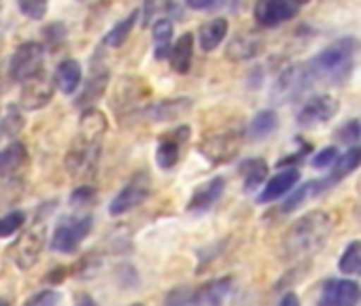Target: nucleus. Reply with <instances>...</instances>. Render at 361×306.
<instances>
[{"label":"nucleus","instance_id":"f257e3e1","mask_svg":"<svg viewBox=\"0 0 361 306\" xmlns=\"http://www.w3.org/2000/svg\"><path fill=\"white\" fill-rule=\"evenodd\" d=\"M106 128H109V121L100 109L90 106L83 111L77 136L71 142V147L66 151V158H64L66 173L73 179H85L87 175H92L96 171Z\"/></svg>","mask_w":361,"mask_h":306},{"label":"nucleus","instance_id":"f03ea898","mask_svg":"<svg viewBox=\"0 0 361 306\" xmlns=\"http://www.w3.org/2000/svg\"><path fill=\"white\" fill-rule=\"evenodd\" d=\"M359 51V41L353 37H344L321 49L312 60L304 64L306 77L312 83H327V85H340L348 79L355 58Z\"/></svg>","mask_w":361,"mask_h":306},{"label":"nucleus","instance_id":"7ed1b4c3","mask_svg":"<svg viewBox=\"0 0 361 306\" xmlns=\"http://www.w3.org/2000/svg\"><path fill=\"white\" fill-rule=\"evenodd\" d=\"M334 219L329 213L317 209L302 215L283 236V251L287 257H306L317 253L329 238Z\"/></svg>","mask_w":361,"mask_h":306},{"label":"nucleus","instance_id":"20e7f679","mask_svg":"<svg viewBox=\"0 0 361 306\" xmlns=\"http://www.w3.org/2000/svg\"><path fill=\"white\" fill-rule=\"evenodd\" d=\"M45 240H47V228L45 224H37L32 228H28L9 249V257L11 262L20 268V270H30L41 253H43V247H45Z\"/></svg>","mask_w":361,"mask_h":306},{"label":"nucleus","instance_id":"39448f33","mask_svg":"<svg viewBox=\"0 0 361 306\" xmlns=\"http://www.w3.org/2000/svg\"><path fill=\"white\" fill-rule=\"evenodd\" d=\"M43 64H45V49L41 43L37 41H28L22 43L9 64V73L11 79L18 83H26L35 77H39L43 73Z\"/></svg>","mask_w":361,"mask_h":306},{"label":"nucleus","instance_id":"423d86ee","mask_svg":"<svg viewBox=\"0 0 361 306\" xmlns=\"http://www.w3.org/2000/svg\"><path fill=\"white\" fill-rule=\"evenodd\" d=\"M240 145H243V136L238 130H224V132L204 136L200 140L198 149L209 162L228 164L230 160L236 158V153L240 151Z\"/></svg>","mask_w":361,"mask_h":306},{"label":"nucleus","instance_id":"0eeeda50","mask_svg":"<svg viewBox=\"0 0 361 306\" xmlns=\"http://www.w3.org/2000/svg\"><path fill=\"white\" fill-rule=\"evenodd\" d=\"M151 194V179L147 173H136L123 188L121 192L111 200L109 204V213L113 217H119V215H126L130 213L132 209L140 207Z\"/></svg>","mask_w":361,"mask_h":306},{"label":"nucleus","instance_id":"6e6552de","mask_svg":"<svg viewBox=\"0 0 361 306\" xmlns=\"http://www.w3.org/2000/svg\"><path fill=\"white\" fill-rule=\"evenodd\" d=\"M90 232H92V217H77L64 221L54 232L51 249L58 253H75Z\"/></svg>","mask_w":361,"mask_h":306},{"label":"nucleus","instance_id":"1a4fd4ad","mask_svg":"<svg viewBox=\"0 0 361 306\" xmlns=\"http://www.w3.org/2000/svg\"><path fill=\"white\" fill-rule=\"evenodd\" d=\"M361 300V287L350 279H331L323 285L317 306H357Z\"/></svg>","mask_w":361,"mask_h":306},{"label":"nucleus","instance_id":"9d476101","mask_svg":"<svg viewBox=\"0 0 361 306\" xmlns=\"http://www.w3.org/2000/svg\"><path fill=\"white\" fill-rule=\"evenodd\" d=\"M338 100L327 96V94H319L314 98H310L298 113V123L302 128H314L321 123H327L329 119H334V115L338 113Z\"/></svg>","mask_w":361,"mask_h":306},{"label":"nucleus","instance_id":"9b49d317","mask_svg":"<svg viewBox=\"0 0 361 306\" xmlns=\"http://www.w3.org/2000/svg\"><path fill=\"white\" fill-rule=\"evenodd\" d=\"M253 18L262 28H276L295 18V7L289 0H257Z\"/></svg>","mask_w":361,"mask_h":306},{"label":"nucleus","instance_id":"f8f14e48","mask_svg":"<svg viewBox=\"0 0 361 306\" xmlns=\"http://www.w3.org/2000/svg\"><path fill=\"white\" fill-rule=\"evenodd\" d=\"M190 136V128L188 126H180L170 134H164L157 142L155 149V162L161 171H170L176 166L178 158H180V147L188 140Z\"/></svg>","mask_w":361,"mask_h":306},{"label":"nucleus","instance_id":"ddd939ff","mask_svg":"<svg viewBox=\"0 0 361 306\" xmlns=\"http://www.w3.org/2000/svg\"><path fill=\"white\" fill-rule=\"evenodd\" d=\"M54 83L41 73L39 77L30 79L24 83L22 87V96H20V104L28 111H39L43 106H47L54 98Z\"/></svg>","mask_w":361,"mask_h":306},{"label":"nucleus","instance_id":"4468645a","mask_svg":"<svg viewBox=\"0 0 361 306\" xmlns=\"http://www.w3.org/2000/svg\"><path fill=\"white\" fill-rule=\"evenodd\" d=\"M232 287H234L232 276L209 281L207 285H202L200 289L190 293V302L194 306H221L228 300V295L232 293Z\"/></svg>","mask_w":361,"mask_h":306},{"label":"nucleus","instance_id":"2eb2a0df","mask_svg":"<svg viewBox=\"0 0 361 306\" xmlns=\"http://www.w3.org/2000/svg\"><path fill=\"white\" fill-rule=\"evenodd\" d=\"M28 166V149L24 142H11L0 151V179H16Z\"/></svg>","mask_w":361,"mask_h":306},{"label":"nucleus","instance_id":"dca6fc26","mask_svg":"<svg viewBox=\"0 0 361 306\" xmlns=\"http://www.w3.org/2000/svg\"><path fill=\"white\" fill-rule=\"evenodd\" d=\"M298 181H300V171H298L295 166L283 169L281 173H276V175L266 183V188H264L262 194L257 196V202H259V204H268V202L279 200L281 196H285L287 192H291V190L295 188Z\"/></svg>","mask_w":361,"mask_h":306},{"label":"nucleus","instance_id":"f3484780","mask_svg":"<svg viewBox=\"0 0 361 306\" xmlns=\"http://www.w3.org/2000/svg\"><path fill=\"white\" fill-rule=\"evenodd\" d=\"M194 102L190 98H176V100H161V102H155L151 106H147L142 111V117L149 119V121H172V119H178L183 117L192 111Z\"/></svg>","mask_w":361,"mask_h":306},{"label":"nucleus","instance_id":"a211bd4d","mask_svg":"<svg viewBox=\"0 0 361 306\" xmlns=\"http://www.w3.org/2000/svg\"><path fill=\"white\" fill-rule=\"evenodd\" d=\"M224 190H226V179H224V177L211 179L209 183L200 185V188L194 192L192 200L188 202V211H192V213H202V211L213 209V207L219 202V198L224 196Z\"/></svg>","mask_w":361,"mask_h":306},{"label":"nucleus","instance_id":"6ab92c4d","mask_svg":"<svg viewBox=\"0 0 361 306\" xmlns=\"http://www.w3.org/2000/svg\"><path fill=\"white\" fill-rule=\"evenodd\" d=\"M109 77H111V75H109V68H106V66L94 68L92 75L87 77V81H85L81 94L77 96L75 106H79V109H90L96 100H100V96L104 94L106 85H109Z\"/></svg>","mask_w":361,"mask_h":306},{"label":"nucleus","instance_id":"aec40b11","mask_svg":"<svg viewBox=\"0 0 361 306\" xmlns=\"http://www.w3.org/2000/svg\"><path fill=\"white\" fill-rule=\"evenodd\" d=\"M192 58H194V35H180L176 43L168 51L170 68L178 75H185L192 68Z\"/></svg>","mask_w":361,"mask_h":306},{"label":"nucleus","instance_id":"412c9836","mask_svg":"<svg viewBox=\"0 0 361 306\" xmlns=\"http://www.w3.org/2000/svg\"><path fill=\"white\" fill-rule=\"evenodd\" d=\"M81 79H83V73H81V64L77 60L60 62L54 73V83L62 94H75L81 85Z\"/></svg>","mask_w":361,"mask_h":306},{"label":"nucleus","instance_id":"4be33fe9","mask_svg":"<svg viewBox=\"0 0 361 306\" xmlns=\"http://www.w3.org/2000/svg\"><path fill=\"white\" fill-rule=\"evenodd\" d=\"M361 166V149L359 147H350L346 153H342V156H338V160L334 162L331 166V175L327 179H323V185L325 190L329 185H336L338 181H342L344 177H348L353 171H357Z\"/></svg>","mask_w":361,"mask_h":306},{"label":"nucleus","instance_id":"5701e85b","mask_svg":"<svg viewBox=\"0 0 361 306\" xmlns=\"http://www.w3.org/2000/svg\"><path fill=\"white\" fill-rule=\"evenodd\" d=\"M228 20L226 18H215L207 24L200 26V32H198V41H200V49L202 51H215L224 39L228 37Z\"/></svg>","mask_w":361,"mask_h":306},{"label":"nucleus","instance_id":"b1692460","mask_svg":"<svg viewBox=\"0 0 361 306\" xmlns=\"http://www.w3.org/2000/svg\"><path fill=\"white\" fill-rule=\"evenodd\" d=\"M262 49H264V41L259 37H255V35H238L228 45L226 56L230 60H234V62H243V60L255 58Z\"/></svg>","mask_w":361,"mask_h":306},{"label":"nucleus","instance_id":"393cba45","mask_svg":"<svg viewBox=\"0 0 361 306\" xmlns=\"http://www.w3.org/2000/svg\"><path fill=\"white\" fill-rule=\"evenodd\" d=\"M240 175L245 179V190L253 192L264 185V181L268 177V164L262 158H249L240 164Z\"/></svg>","mask_w":361,"mask_h":306},{"label":"nucleus","instance_id":"a878e982","mask_svg":"<svg viewBox=\"0 0 361 306\" xmlns=\"http://www.w3.org/2000/svg\"><path fill=\"white\" fill-rule=\"evenodd\" d=\"M138 18H140V11L136 9V11H132L128 18H123L121 22H117V24L104 35V45H106V47H113V49L121 47V45L128 41V37L132 35V30H134Z\"/></svg>","mask_w":361,"mask_h":306},{"label":"nucleus","instance_id":"bb28decb","mask_svg":"<svg viewBox=\"0 0 361 306\" xmlns=\"http://www.w3.org/2000/svg\"><path fill=\"white\" fill-rule=\"evenodd\" d=\"M172 35H174V26L170 20H157L153 24V47H155V58L164 60L172 47Z\"/></svg>","mask_w":361,"mask_h":306},{"label":"nucleus","instance_id":"cd10ccee","mask_svg":"<svg viewBox=\"0 0 361 306\" xmlns=\"http://www.w3.org/2000/svg\"><path fill=\"white\" fill-rule=\"evenodd\" d=\"M276 126H279V117L274 111H259L249 123V136L253 140H262L270 136L276 130Z\"/></svg>","mask_w":361,"mask_h":306},{"label":"nucleus","instance_id":"c85d7f7f","mask_svg":"<svg viewBox=\"0 0 361 306\" xmlns=\"http://www.w3.org/2000/svg\"><path fill=\"white\" fill-rule=\"evenodd\" d=\"M26 126V119L20 111V106L16 104H9L7 111L3 113V117H0V132H3L7 138H16Z\"/></svg>","mask_w":361,"mask_h":306},{"label":"nucleus","instance_id":"c756f323","mask_svg":"<svg viewBox=\"0 0 361 306\" xmlns=\"http://www.w3.org/2000/svg\"><path fill=\"white\" fill-rule=\"evenodd\" d=\"M338 268L344 274H361V240H353L346 245L340 255Z\"/></svg>","mask_w":361,"mask_h":306},{"label":"nucleus","instance_id":"7c9ffc66","mask_svg":"<svg viewBox=\"0 0 361 306\" xmlns=\"http://www.w3.org/2000/svg\"><path fill=\"white\" fill-rule=\"evenodd\" d=\"M325 188H323V181H308V183H304L302 188H298L287 200H285V204H283V213H291V211H295L302 202H306V198H310V196H314V194H321Z\"/></svg>","mask_w":361,"mask_h":306},{"label":"nucleus","instance_id":"2f4dec72","mask_svg":"<svg viewBox=\"0 0 361 306\" xmlns=\"http://www.w3.org/2000/svg\"><path fill=\"white\" fill-rule=\"evenodd\" d=\"M24 221H26V215L22 211H13L5 217H0V238H7V236H13L16 232H20Z\"/></svg>","mask_w":361,"mask_h":306},{"label":"nucleus","instance_id":"473e14b6","mask_svg":"<svg viewBox=\"0 0 361 306\" xmlns=\"http://www.w3.org/2000/svg\"><path fill=\"white\" fill-rule=\"evenodd\" d=\"M18 7L28 20H43L47 13V0H18Z\"/></svg>","mask_w":361,"mask_h":306},{"label":"nucleus","instance_id":"72a5a7b5","mask_svg":"<svg viewBox=\"0 0 361 306\" xmlns=\"http://www.w3.org/2000/svg\"><path fill=\"white\" fill-rule=\"evenodd\" d=\"M338 147L336 145H329V147H323L317 156L312 158V169H317V171H325V169H331L334 166V162L338 160Z\"/></svg>","mask_w":361,"mask_h":306},{"label":"nucleus","instance_id":"f704fd0d","mask_svg":"<svg viewBox=\"0 0 361 306\" xmlns=\"http://www.w3.org/2000/svg\"><path fill=\"white\" fill-rule=\"evenodd\" d=\"M60 300H62V295L58 289H43V291L30 295L24 306H60Z\"/></svg>","mask_w":361,"mask_h":306},{"label":"nucleus","instance_id":"c9c22d12","mask_svg":"<svg viewBox=\"0 0 361 306\" xmlns=\"http://www.w3.org/2000/svg\"><path fill=\"white\" fill-rule=\"evenodd\" d=\"M96 202V190L92 185H83V188H77L73 194H71V204L75 209H81V207H92Z\"/></svg>","mask_w":361,"mask_h":306},{"label":"nucleus","instance_id":"e433bc0d","mask_svg":"<svg viewBox=\"0 0 361 306\" xmlns=\"http://www.w3.org/2000/svg\"><path fill=\"white\" fill-rule=\"evenodd\" d=\"M359 136H361V132H359V121H357V119H350V121H346V123H342V126L338 128V138H340V142L350 145V142H357Z\"/></svg>","mask_w":361,"mask_h":306},{"label":"nucleus","instance_id":"4c0bfd02","mask_svg":"<svg viewBox=\"0 0 361 306\" xmlns=\"http://www.w3.org/2000/svg\"><path fill=\"white\" fill-rule=\"evenodd\" d=\"M159 5H161V0H145V11H142V20H145V24H149L151 22V18L155 16V11L159 9Z\"/></svg>","mask_w":361,"mask_h":306},{"label":"nucleus","instance_id":"58836bf2","mask_svg":"<svg viewBox=\"0 0 361 306\" xmlns=\"http://www.w3.org/2000/svg\"><path fill=\"white\" fill-rule=\"evenodd\" d=\"M279 306H300V298H298L293 291H287V293L281 298Z\"/></svg>","mask_w":361,"mask_h":306},{"label":"nucleus","instance_id":"ea45409f","mask_svg":"<svg viewBox=\"0 0 361 306\" xmlns=\"http://www.w3.org/2000/svg\"><path fill=\"white\" fill-rule=\"evenodd\" d=\"M75 306H98V304L90 293H79L77 300H75Z\"/></svg>","mask_w":361,"mask_h":306},{"label":"nucleus","instance_id":"a19ab883","mask_svg":"<svg viewBox=\"0 0 361 306\" xmlns=\"http://www.w3.org/2000/svg\"><path fill=\"white\" fill-rule=\"evenodd\" d=\"M185 3L192 9H207V7H211L215 3V0H185Z\"/></svg>","mask_w":361,"mask_h":306},{"label":"nucleus","instance_id":"79ce46f5","mask_svg":"<svg viewBox=\"0 0 361 306\" xmlns=\"http://www.w3.org/2000/svg\"><path fill=\"white\" fill-rule=\"evenodd\" d=\"M289 3H291L293 7H304V5L310 3V0H289Z\"/></svg>","mask_w":361,"mask_h":306},{"label":"nucleus","instance_id":"37998d69","mask_svg":"<svg viewBox=\"0 0 361 306\" xmlns=\"http://www.w3.org/2000/svg\"><path fill=\"white\" fill-rule=\"evenodd\" d=\"M0 306H11V304L7 300H0Z\"/></svg>","mask_w":361,"mask_h":306},{"label":"nucleus","instance_id":"c03bdc74","mask_svg":"<svg viewBox=\"0 0 361 306\" xmlns=\"http://www.w3.org/2000/svg\"><path fill=\"white\" fill-rule=\"evenodd\" d=\"M130 306H142V304H130Z\"/></svg>","mask_w":361,"mask_h":306}]
</instances>
